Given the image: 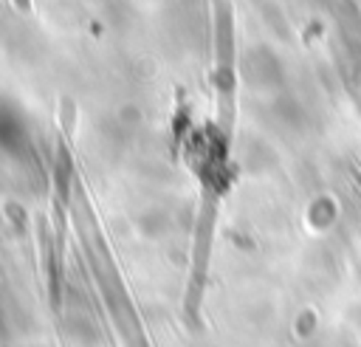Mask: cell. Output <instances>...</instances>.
I'll list each match as a JSON object with an SVG mask.
<instances>
[{
	"label": "cell",
	"mask_w": 361,
	"mask_h": 347,
	"mask_svg": "<svg viewBox=\"0 0 361 347\" xmlns=\"http://www.w3.org/2000/svg\"><path fill=\"white\" fill-rule=\"evenodd\" d=\"M11 3H14L20 11H31V0H11Z\"/></svg>",
	"instance_id": "6da1fadb"
}]
</instances>
